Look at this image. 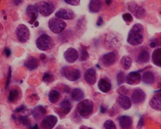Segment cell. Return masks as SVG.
<instances>
[{"label":"cell","instance_id":"obj_1","mask_svg":"<svg viewBox=\"0 0 161 129\" xmlns=\"http://www.w3.org/2000/svg\"><path fill=\"white\" fill-rule=\"evenodd\" d=\"M143 26L140 23H136L133 26L128 35L127 41L128 44L133 46L140 45L143 42Z\"/></svg>","mask_w":161,"mask_h":129},{"label":"cell","instance_id":"obj_2","mask_svg":"<svg viewBox=\"0 0 161 129\" xmlns=\"http://www.w3.org/2000/svg\"><path fill=\"white\" fill-rule=\"evenodd\" d=\"M76 110L82 118H88L93 112V102L89 99L82 100L78 104Z\"/></svg>","mask_w":161,"mask_h":129},{"label":"cell","instance_id":"obj_3","mask_svg":"<svg viewBox=\"0 0 161 129\" xmlns=\"http://www.w3.org/2000/svg\"><path fill=\"white\" fill-rule=\"evenodd\" d=\"M37 47L41 51H47L53 49L55 44L53 38L47 34H44L37 39L36 41Z\"/></svg>","mask_w":161,"mask_h":129},{"label":"cell","instance_id":"obj_4","mask_svg":"<svg viewBox=\"0 0 161 129\" xmlns=\"http://www.w3.org/2000/svg\"><path fill=\"white\" fill-rule=\"evenodd\" d=\"M62 76L70 81H75L80 78V72L78 69L72 66H66L61 70Z\"/></svg>","mask_w":161,"mask_h":129},{"label":"cell","instance_id":"obj_5","mask_svg":"<svg viewBox=\"0 0 161 129\" xmlns=\"http://www.w3.org/2000/svg\"><path fill=\"white\" fill-rule=\"evenodd\" d=\"M104 43L106 48L110 50L115 49L120 46L121 39L117 34L108 33L105 36Z\"/></svg>","mask_w":161,"mask_h":129},{"label":"cell","instance_id":"obj_6","mask_svg":"<svg viewBox=\"0 0 161 129\" xmlns=\"http://www.w3.org/2000/svg\"><path fill=\"white\" fill-rule=\"evenodd\" d=\"M48 25L51 32L55 34H61L67 26V24L64 21L54 18L49 19Z\"/></svg>","mask_w":161,"mask_h":129},{"label":"cell","instance_id":"obj_7","mask_svg":"<svg viewBox=\"0 0 161 129\" xmlns=\"http://www.w3.org/2000/svg\"><path fill=\"white\" fill-rule=\"evenodd\" d=\"M35 7L38 13L45 17H48L53 13L55 8L52 3L46 1H41L37 3Z\"/></svg>","mask_w":161,"mask_h":129},{"label":"cell","instance_id":"obj_8","mask_svg":"<svg viewBox=\"0 0 161 129\" xmlns=\"http://www.w3.org/2000/svg\"><path fill=\"white\" fill-rule=\"evenodd\" d=\"M128 9L137 19H143L146 15L144 8L138 5L135 1H131L127 4Z\"/></svg>","mask_w":161,"mask_h":129},{"label":"cell","instance_id":"obj_9","mask_svg":"<svg viewBox=\"0 0 161 129\" xmlns=\"http://www.w3.org/2000/svg\"><path fill=\"white\" fill-rule=\"evenodd\" d=\"M16 36L19 42L24 43L29 40L30 36V30L24 24H20L16 30Z\"/></svg>","mask_w":161,"mask_h":129},{"label":"cell","instance_id":"obj_10","mask_svg":"<svg viewBox=\"0 0 161 129\" xmlns=\"http://www.w3.org/2000/svg\"><path fill=\"white\" fill-rule=\"evenodd\" d=\"M55 16L59 19L72 20L75 18V15L72 10L62 8L57 12Z\"/></svg>","mask_w":161,"mask_h":129},{"label":"cell","instance_id":"obj_11","mask_svg":"<svg viewBox=\"0 0 161 129\" xmlns=\"http://www.w3.org/2000/svg\"><path fill=\"white\" fill-rule=\"evenodd\" d=\"M58 122V118L54 115L45 116L41 122V127L42 129H53Z\"/></svg>","mask_w":161,"mask_h":129},{"label":"cell","instance_id":"obj_12","mask_svg":"<svg viewBox=\"0 0 161 129\" xmlns=\"http://www.w3.org/2000/svg\"><path fill=\"white\" fill-rule=\"evenodd\" d=\"M64 58L68 63H72L75 62L79 58L78 51L73 47L68 48L64 54Z\"/></svg>","mask_w":161,"mask_h":129},{"label":"cell","instance_id":"obj_13","mask_svg":"<svg viewBox=\"0 0 161 129\" xmlns=\"http://www.w3.org/2000/svg\"><path fill=\"white\" fill-rule=\"evenodd\" d=\"M146 95L143 90L137 88L135 89L131 96V100L134 104H138L142 103L145 100Z\"/></svg>","mask_w":161,"mask_h":129},{"label":"cell","instance_id":"obj_14","mask_svg":"<svg viewBox=\"0 0 161 129\" xmlns=\"http://www.w3.org/2000/svg\"><path fill=\"white\" fill-rule=\"evenodd\" d=\"M141 79V75L138 72H132L128 74L125 81L128 85H136L140 83Z\"/></svg>","mask_w":161,"mask_h":129},{"label":"cell","instance_id":"obj_15","mask_svg":"<svg viewBox=\"0 0 161 129\" xmlns=\"http://www.w3.org/2000/svg\"><path fill=\"white\" fill-rule=\"evenodd\" d=\"M117 61V55L114 52L104 55L102 58V62L104 66L109 67L115 64Z\"/></svg>","mask_w":161,"mask_h":129},{"label":"cell","instance_id":"obj_16","mask_svg":"<svg viewBox=\"0 0 161 129\" xmlns=\"http://www.w3.org/2000/svg\"><path fill=\"white\" fill-rule=\"evenodd\" d=\"M27 16L29 19L28 22L30 24H33L36 20L38 16V12L35 5H29L26 9Z\"/></svg>","mask_w":161,"mask_h":129},{"label":"cell","instance_id":"obj_17","mask_svg":"<svg viewBox=\"0 0 161 129\" xmlns=\"http://www.w3.org/2000/svg\"><path fill=\"white\" fill-rule=\"evenodd\" d=\"M117 102L119 106L125 110H128L132 106V101L130 98L125 95H120L117 99Z\"/></svg>","mask_w":161,"mask_h":129},{"label":"cell","instance_id":"obj_18","mask_svg":"<svg viewBox=\"0 0 161 129\" xmlns=\"http://www.w3.org/2000/svg\"><path fill=\"white\" fill-rule=\"evenodd\" d=\"M118 122L121 129H130L133 124V119L128 116H121L118 118Z\"/></svg>","mask_w":161,"mask_h":129},{"label":"cell","instance_id":"obj_19","mask_svg":"<svg viewBox=\"0 0 161 129\" xmlns=\"http://www.w3.org/2000/svg\"><path fill=\"white\" fill-rule=\"evenodd\" d=\"M46 113V109L42 105H38L36 106L31 113L33 118L36 121H39L41 120Z\"/></svg>","mask_w":161,"mask_h":129},{"label":"cell","instance_id":"obj_20","mask_svg":"<svg viewBox=\"0 0 161 129\" xmlns=\"http://www.w3.org/2000/svg\"><path fill=\"white\" fill-rule=\"evenodd\" d=\"M150 105L154 110L161 111V97L160 90L152 98L150 102Z\"/></svg>","mask_w":161,"mask_h":129},{"label":"cell","instance_id":"obj_21","mask_svg":"<svg viewBox=\"0 0 161 129\" xmlns=\"http://www.w3.org/2000/svg\"><path fill=\"white\" fill-rule=\"evenodd\" d=\"M84 79L89 85H94L96 82V73L95 70L93 68L87 70L84 74Z\"/></svg>","mask_w":161,"mask_h":129},{"label":"cell","instance_id":"obj_22","mask_svg":"<svg viewBox=\"0 0 161 129\" xmlns=\"http://www.w3.org/2000/svg\"><path fill=\"white\" fill-rule=\"evenodd\" d=\"M24 66L28 70H34L38 66V61L35 57L30 56L24 62Z\"/></svg>","mask_w":161,"mask_h":129},{"label":"cell","instance_id":"obj_23","mask_svg":"<svg viewBox=\"0 0 161 129\" xmlns=\"http://www.w3.org/2000/svg\"><path fill=\"white\" fill-rule=\"evenodd\" d=\"M102 7L101 0H91L89 4V11L92 13H97Z\"/></svg>","mask_w":161,"mask_h":129},{"label":"cell","instance_id":"obj_24","mask_svg":"<svg viewBox=\"0 0 161 129\" xmlns=\"http://www.w3.org/2000/svg\"><path fill=\"white\" fill-rule=\"evenodd\" d=\"M97 86L99 89L104 93H108L111 88V83L106 79H100L98 82Z\"/></svg>","mask_w":161,"mask_h":129},{"label":"cell","instance_id":"obj_25","mask_svg":"<svg viewBox=\"0 0 161 129\" xmlns=\"http://www.w3.org/2000/svg\"><path fill=\"white\" fill-rule=\"evenodd\" d=\"M161 48H157L154 51L152 54V61L154 65L161 67Z\"/></svg>","mask_w":161,"mask_h":129},{"label":"cell","instance_id":"obj_26","mask_svg":"<svg viewBox=\"0 0 161 129\" xmlns=\"http://www.w3.org/2000/svg\"><path fill=\"white\" fill-rule=\"evenodd\" d=\"M137 60L140 63H145L149 62L150 60L149 52L146 50H142L138 55Z\"/></svg>","mask_w":161,"mask_h":129},{"label":"cell","instance_id":"obj_27","mask_svg":"<svg viewBox=\"0 0 161 129\" xmlns=\"http://www.w3.org/2000/svg\"><path fill=\"white\" fill-rule=\"evenodd\" d=\"M71 97L75 101L79 102L84 98V94L82 90L80 89H75L72 92Z\"/></svg>","mask_w":161,"mask_h":129},{"label":"cell","instance_id":"obj_28","mask_svg":"<svg viewBox=\"0 0 161 129\" xmlns=\"http://www.w3.org/2000/svg\"><path fill=\"white\" fill-rule=\"evenodd\" d=\"M60 97V94L57 90H50L48 94V100L51 104H54L57 103Z\"/></svg>","mask_w":161,"mask_h":129},{"label":"cell","instance_id":"obj_29","mask_svg":"<svg viewBox=\"0 0 161 129\" xmlns=\"http://www.w3.org/2000/svg\"><path fill=\"white\" fill-rule=\"evenodd\" d=\"M143 82L146 84H152L154 82V76L153 73L147 71L144 73L142 78Z\"/></svg>","mask_w":161,"mask_h":129},{"label":"cell","instance_id":"obj_30","mask_svg":"<svg viewBox=\"0 0 161 129\" xmlns=\"http://www.w3.org/2000/svg\"><path fill=\"white\" fill-rule=\"evenodd\" d=\"M132 62V59L130 57L128 56H123L120 62L121 66L125 70H127L130 68Z\"/></svg>","mask_w":161,"mask_h":129},{"label":"cell","instance_id":"obj_31","mask_svg":"<svg viewBox=\"0 0 161 129\" xmlns=\"http://www.w3.org/2000/svg\"><path fill=\"white\" fill-rule=\"evenodd\" d=\"M80 61H85L89 58V53L87 51V46L80 44Z\"/></svg>","mask_w":161,"mask_h":129},{"label":"cell","instance_id":"obj_32","mask_svg":"<svg viewBox=\"0 0 161 129\" xmlns=\"http://www.w3.org/2000/svg\"><path fill=\"white\" fill-rule=\"evenodd\" d=\"M19 122L21 123L22 125L25 126H27L29 128H30L32 125H31V122L30 120H29L27 116H26L21 115L19 116L18 118Z\"/></svg>","mask_w":161,"mask_h":129},{"label":"cell","instance_id":"obj_33","mask_svg":"<svg viewBox=\"0 0 161 129\" xmlns=\"http://www.w3.org/2000/svg\"><path fill=\"white\" fill-rule=\"evenodd\" d=\"M19 96V91L16 89H11L9 94L8 100L9 102H14L18 99Z\"/></svg>","mask_w":161,"mask_h":129},{"label":"cell","instance_id":"obj_34","mask_svg":"<svg viewBox=\"0 0 161 129\" xmlns=\"http://www.w3.org/2000/svg\"><path fill=\"white\" fill-rule=\"evenodd\" d=\"M42 81L46 84H50L54 81V78L49 73H45L42 77Z\"/></svg>","mask_w":161,"mask_h":129},{"label":"cell","instance_id":"obj_35","mask_svg":"<svg viewBox=\"0 0 161 129\" xmlns=\"http://www.w3.org/2000/svg\"><path fill=\"white\" fill-rule=\"evenodd\" d=\"M60 105L61 109H63V110H68L69 111H71L72 104L71 103L68 99H65V100H63L60 103Z\"/></svg>","mask_w":161,"mask_h":129},{"label":"cell","instance_id":"obj_36","mask_svg":"<svg viewBox=\"0 0 161 129\" xmlns=\"http://www.w3.org/2000/svg\"><path fill=\"white\" fill-rule=\"evenodd\" d=\"M85 18L84 17H81L80 19H79L77 23V26H76V29H77V32H81L83 30L85 27Z\"/></svg>","mask_w":161,"mask_h":129},{"label":"cell","instance_id":"obj_37","mask_svg":"<svg viewBox=\"0 0 161 129\" xmlns=\"http://www.w3.org/2000/svg\"><path fill=\"white\" fill-rule=\"evenodd\" d=\"M125 73L121 71L118 73L117 76V82L118 85L120 86L124 84L125 81Z\"/></svg>","mask_w":161,"mask_h":129},{"label":"cell","instance_id":"obj_38","mask_svg":"<svg viewBox=\"0 0 161 129\" xmlns=\"http://www.w3.org/2000/svg\"><path fill=\"white\" fill-rule=\"evenodd\" d=\"M104 127L105 129H117L115 123L111 120L106 121L104 123Z\"/></svg>","mask_w":161,"mask_h":129},{"label":"cell","instance_id":"obj_39","mask_svg":"<svg viewBox=\"0 0 161 129\" xmlns=\"http://www.w3.org/2000/svg\"><path fill=\"white\" fill-rule=\"evenodd\" d=\"M122 18L124 21L126 22H131L133 20V16L130 13H125L122 15Z\"/></svg>","mask_w":161,"mask_h":129},{"label":"cell","instance_id":"obj_40","mask_svg":"<svg viewBox=\"0 0 161 129\" xmlns=\"http://www.w3.org/2000/svg\"><path fill=\"white\" fill-rule=\"evenodd\" d=\"M129 89L125 86H121L117 90V93L120 95H126L128 93Z\"/></svg>","mask_w":161,"mask_h":129},{"label":"cell","instance_id":"obj_41","mask_svg":"<svg viewBox=\"0 0 161 129\" xmlns=\"http://www.w3.org/2000/svg\"><path fill=\"white\" fill-rule=\"evenodd\" d=\"M67 4L73 6H78L80 5V0H64Z\"/></svg>","mask_w":161,"mask_h":129},{"label":"cell","instance_id":"obj_42","mask_svg":"<svg viewBox=\"0 0 161 129\" xmlns=\"http://www.w3.org/2000/svg\"><path fill=\"white\" fill-rule=\"evenodd\" d=\"M27 111V107H26L25 105H21L15 109V112L18 113H21L24 112L25 113H26Z\"/></svg>","mask_w":161,"mask_h":129},{"label":"cell","instance_id":"obj_43","mask_svg":"<svg viewBox=\"0 0 161 129\" xmlns=\"http://www.w3.org/2000/svg\"><path fill=\"white\" fill-rule=\"evenodd\" d=\"M12 77V70L11 67H9L8 72V76L6 79V84H5V89H7L9 85L10 82L11 78Z\"/></svg>","mask_w":161,"mask_h":129},{"label":"cell","instance_id":"obj_44","mask_svg":"<svg viewBox=\"0 0 161 129\" xmlns=\"http://www.w3.org/2000/svg\"><path fill=\"white\" fill-rule=\"evenodd\" d=\"M144 125V120L143 116H141L137 123L136 128L137 129H141L143 127Z\"/></svg>","mask_w":161,"mask_h":129},{"label":"cell","instance_id":"obj_45","mask_svg":"<svg viewBox=\"0 0 161 129\" xmlns=\"http://www.w3.org/2000/svg\"><path fill=\"white\" fill-rule=\"evenodd\" d=\"M159 41L157 39L153 40L150 43V47H152V48H154V47H156L157 46L159 45Z\"/></svg>","mask_w":161,"mask_h":129},{"label":"cell","instance_id":"obj_46","mask_svg":"<svg viewBox=\"0 0 161 129\" xmlns=\"http://www.w3.org/2000/svg\"><path fill=\"white\" fill-rule=\"evenodd\" d=\"M4 52L5 54V56L6 57H9L10 56L11 54V51L10 50L9 48H8V47H5L4 50Z\"/></svg>","mask_w":161,"mask_h":129},{"label":"cell","instance_id":"obj_47","mask_svg":"<svg viewBox=\"0 0 161 129\" xmlns=\"http://www.w3.org/2000/svg\"><path fill=\"white\" fill-rule=\"evenodd\" d=\"M103 23H104V21H103L102 18L101 17H99L97 21V23H96V25L97 26H101L102 25Z\"/></svg>","mask_w":161,"mask_h":129},{"label":"cell","instance_id":"obj_48","mask_svg":"<svg viewBox=\"0 0 161 129\" xmlns=\"http://www.w3.org/2000/svg\"><path fill=\"white\" fill-rule=\"evenodd\" d=\"M106 111H107V108L104 107L103 105H101L100 106V112L104 114L106 113Z\"/></svg>","mask_w":161,"mask_h":129},{"label":"cell","instance_id":"obj_49","mask_svg":"<svg viewBox=\"0 0 161 129\" xmlns=\"http://www.w3.org/2000/svg\"><path fill=\"white\" fill-rule=\"evenodd\" d=\"M13 1L15 5H18L22 2V0H13Z\"/></svg>","mask_w":161,"mask_h":129},{"label":"cell","instance_id":"obj_50","mask_svg":"<svg viewBox=\"0 0 161 129\" xmlns=\"http://www.w3.org/2000/svg\"><path fill=\"white\" fill-rule=\"evenodd\" d=\"M39 58H40V59L41 61H44L46 58V55L45 54H41L40 55Z\"/></svg>","mask_w":161,"mask_h":129},{"label":"cell","instance_id":"obj_51","mask_svg":"<svg viewBox=\"0 0 161 129\" xmlns=\"http://www.w3.org/2000/svg\"><path fill=\"white\" fill-rule=\"evenodd\" d=\"M105 1L106 4L108 5H109L110 4H111V3H112V1H113V0H105Z\"/></svg>","mask_w":161,"mask_h":129},{"label":"cell","instance_id":"obj_52","mask_svg":"<svg viewBox=\"0 0 161 129\" xmlns=\"http://www.w3.org/2000/svg\"><path fill=\"white\" fill-rule=\"evenodd\" d=\"M29 129H39V128H38L37 124H36L34 126H31Z\"/></svg>","mask_w":161,"mask_h":129},{"label":"cell","instance_id":"obj_53","mask_svg":"<svg viewBox=\"0 0 161 129\" xmlns=\"http://www.w3.org/2000/svg\"><path fill=\"white\" fill-rule=\"evenodd\" d=\"M34 25L36 27H38L39 26V22H38V21H35V23H34Z\"/></svg>","mask_w":161,"mask_h":129},{"label":"cell","instance_id":"obj_54","mask_svg":"<svg viewBox=\"0 0 161 129\" xmlns=\"http://www.w3.org/2000/svg\"><path fill=\"white\" fill-rule=\"evenodd\" d=\"M12 118L13 119H14V120H16V119H17V116H16V115L15 114L12 115Z\"/></svg>","mask_w":161,"mask_h":129},{"label":"cell","instance_id":"obj_55","mask_svg":"<svg viewBox=\"0 0 161 129\" xmlns=\"http://www.w3.org/2000/svg\"><path fill=\"white\" fill-rule=\"evenodd\" d=\"M55 129H65L64 127H62L61 126H58L57 127L55 128Z\"/></svg>","mask_w":161,"mask_h":129},{"label":"cell","instance_id":"obj_56","mask_svg":"<svg viewBox=\"0 0 161 129\" xmlns=\"http://www.w3.org/2000/svg\"><path fill=\"white\" fill-rule=\"evenodd\" d=\"M3 18H4V19H6V17H5H5H3Z\"/></svg>","mask_w":161,"mask_h":129},{"label":"cell","instance_id":"obj_57","mask_svg":"<svg viewBox=\"0 0 161 129\" xmlns=\"http://www.w3.org/2000/svg\"><path fill=\"white\" fill-rule=\"evenodd\" d=\"M88 129H92V128H89Z\"/></svg>","mask_w":161,"mask_h":129},{"label":"cell","instance_id":"obj_58","mask_svg":"<svg viewBox=\"0 0 161 129\" xmlns=\"http://www.w3.org/2000/svg\"><path fill=\"white\" fill-rule=\"evenodd\" d=\"M0 1H1V0H0Z\"/></svg>","mask_w":161,"mask_h":129}]
</instances>
